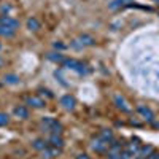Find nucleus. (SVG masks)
I'll return each instance as SVG.
<instances>
[{
    "mask_svg": "<svg viewBox=\"0 0 159 159\" xmlns=\"http://www.w3.org/2000/svg\"><path fill=\"white\" fill-rule=\"evenodd\" d=\"M54 48H56V49H64L65 46H64L62 43H54Z\"/></svg>",
    "mask_w": 159,
    "mask_h": 159,
    "instance_id": "b1692460",
    "label": "nucleus"
},
{
    "mask_svg": "<svg viewBox=\"0 0 159 159\" xmlns=\"http://www.w3.org/2000/svg\"><path fill=\"white\" fill-rule=\"evenodd\" d=\"M100 137L111 143V142H113V132H111L110 129H102V130H100Z\"/></svg>",
    "mask_w": 159,
    "mask_h": 159,
    "instance_id": "2eb2a0df",
    "label": "nucleus"
},
{
    "mask_svg": "<svg viewBox=\"0 0 159 159\" xmlns=\"http://www.w3.org/2000/svg\"><path fill=\"white\" fill-rule=\"evenodd\" d=\"M62 65H64V67H67V69L76 70L78 73H86V72H88L86 65H84L83 62H80V61H75V59H64Z\"/></svg>",
    "mask_w": 159,
    "mask_h": 159,
    "instance_id": "20e7f679",
    "label": "nucleus"
},
{
    "mask_svg": "<svg viewBox=\"0 0 159 159\" xmlns=\"http://www.w3.org/2000/svg\"><path fill=\"white\" fill-rule=\"evenodd\" d=\"M15 115H16L18 118H21V119H25V118L29 116V110L25 108V107H22V105H19V107L15 108Z\"/></svg>",
    "mask_w": 159,
    "mask_h": 159,
    "instance_id": "4468645a",
    "label": "nucleus"
},
{
    "mask_svg": "<svg viewBox=\"0 0 159 159\" xmlns=\"http://www.w3.org/2000/svg\"><path fill=\"white\" fill-rule=\"evenodd\" d=\"M2 11H10V7H8V5H3V7H2Z\"/></svg>",
    "mask_w": 159,
    "mask_h": 159,
    "instance_id": "a878e982",
    "label": "nucleus"
},
{
    "mask_svg": "<svg viewBox=\"0 0 159 159\" xmlns=\"http://www.w3.org/2000/svg\"><path fill=\"white\" fill-rule=\"evenodd\" d=\"M76 159H89V157H88V154H78Z\"/></svg>",
    "mask_w": 159,
    "mask_h": 159,
    "instance_id": "393cba45",
    "label": "nucleus"
},
{
    "mask_svg": "<svg viewBox=\"0 0 159 159\" xmlns=\"http://www.w3.org/2000/svg\"><path fill=\"white\" fill-rule=\"evenodd\" d=\"M42 126L45 127V130L51 132V134H61L62 132V124L59 121H56L54 118H49V116H45L42 119Z\"/></svg>",
    "mask_w": 159,
    "mask_h": 159,
    "instance_id": "f257e3e1",
    "label": "nucleus"
},
{
    "mask_svg": "<svg viewBox=\"0 0 159 159\" xmlns=\"http://www.w3.org/2000/svg\"><path fill=\"white\" fill-rule=\"evenodd\" d=\"M10 123V118L7 113H0V126H7Z\"/></svg>",
    "mask_w": 159,
    "mask_h": 159,
    "instance_id": "412c9836",
    "label": "nucleus"
},
{
    "mask_svg": "<svg viewBox=\"0 0 159 159\" xmlns=\"http://www.w3.org/2000/svg\"><path fill=\"white\" fill-rule=\"evenodd\" d=\"M80 45H81V46H92V45H94L96 43V40L94 38H92L91 35H80Z\"/></svg>",
    "mask_w": 159,
    "mask_h": 159,
    "instance_id": "f8f14e48",
    "label": "nucleus"
},
{
    "mask_svg": "<svg viewBox=\"0 0 159 159\" xmlns=\"http://www.w3.org/2000/svg\"><path fill=\"white\" fill-rule=\"evenodd\" d=\"M123 153V151H121ZM121 153H107V157L108 159H123Z\"/></svg>",
    "mask_w": 159,
    "mask_h": 159,
    "instance_id": "4be33fe9",
    "label": "nucleus"
},
{
    "mask_svg": "<svg viewBox=\"0 0 159 159\" xmlns=\"http://www.w3.org/2000/svg\"><path fill=\"white\" fill-rule=\"evenodd\" d=\"M0 65H2V61H0Z\"/></svg>",
    "mask_w": 159,
    "mask_h": 159,
    "instance_id": "cd10ccee",
    "label": "nucleus"
},
{
    "mask_svg": "<svg viewBox=\"0 0 159 159\" xmlns=\"http://www.w3.org/2000/svg\"><path fill=\"white\" fill-rule=\"evenodd\" d=\"M115 105H116V108H119L121 111H124V113H129L130 111V107H129V103H127V100L123 97V96H115Z\"/></svg>",
    "mask_w": 159,
    "mask_h": 159,
    "instance_id": "423d86ee",
    "label": "nucleus"
},
{
    "mask_svg": "<svg viewBox=\"0 0 159 159\" xmlns=\"http://www.w3.org/2000/svg\"><path fill=\"white\" fill-rule=\"evenodd\" d=\"M25 103L34 107V108H43L45 107V100L40 99L38 96H27L25 97Z\"/></svg>",
    "mask_w": 159,
    "mask_h": 159,
    "instance_id": "0eeeda50",
    "label": "nucleus"
},
{
    "mask_svg": "<svg viewBox=\"0 0 159 159\" xmlns=\"http://www.w3.org/2000/svg\"><path fill=\"white\" fill-rule=\"evenodd\" d=\"M137 113H139V115L145 119V121L153 123V118H154V115H153L151 108H148L147 105H139V107H137Z\"/></svg>",
    "mask_w": 159,
    "mask_h": 159,
    "instance_id": "39448f33",
    "label": "nucleus"
},
{
    "mask_svg": "<svg viewBox=\"0 0 159 159\" xmlns=\"http://www.w3.org/2000/svg\"><path fill=\"white\" fill-rule=\"evenodd\" d=\"M0 25H5V27H8V29L16 30L19 27V22L16 19L10 18V16H0Z\"/></svg>",
    "mask_w": 159,
    "mask_h": 159,
    "instance_id": "6e6552de",
    "label": "nucleus"
},
{
    "mask_svg": "<svg viewBox=\"0 0 159 159\" xmlns=\"http://www.w3.org/2000/svg\"><path fill=\"white\" fill-rule=\"evenodd\" d=\"M48 57H49L51 61H54V62H61V64H62V62H64V59H65V57H62V56L59 54V52H57V54H56V52H51V54H49Z\"/></svg>",
    "mask_w": 159,
    "mask_h": 159,
    "instance_id": "aec40b11",
    "label": "nucleus"
},
{
    "mask_svg": "<svg viewBox=\"0 0 159 159\" xmlns=\"http://www.w3.org/2000/svg\"><path fill=\"white\" fill-rule=\"evenodd\" d=\"M61 103L64 105V108H67V110H73L75 107V99L72 96H64L61 99Z\"/></svg>",
    "mask_w": 159,
    "mask_h": 159,
    "instance_id": "9b49d317",
    "label": "nucleus"
},
{
    "mask_svg": "<svg viewBox=\"0 0 159 159\" xmlns=\"http://www.w3.org/2000/svg\"><path fill=\"white\" fill-rule=\"evenodd\" d=\"M132 159H143V157H142V156H139V154H135V156L132 157Z\"/></svg>",
    "mask_w": 159,
    "mask_h": 159,
    "instance_id": "bb28decb",
    "label": "nucleus"
},
{
    "mask_svg": "<svg viewBox=\"0 0 159 159\" xmlns=\"http://www.w3.org/2000/svg\"><path fill=\"white\" fill-rule=\"evenodd\" d=\"M147 159H159V153L153 151V153H150V154H148V157H147Z\"/></svg>",
    "mask_w": 159,
    "mask_h": 159,
    "instance_id": "5701e85b",
    "label": "nucleus"
},
{
    "mask_svg": "<svg viewBox=\"0 0 159 159\" xmlns=\"http://www.w3.org/2000/svg\"><path fill=\"white\" fill-rule=\"evenodd\" d=\"M91 148L94 150L96 153H107L108 148H110V142H107L105 139H102V137L99 135V137H96L94 140H92Z\"/></svg>",
    "mask_w": 159,
    "mask_h": 159,
    "instance_id": "7ed1b4c3",
    "label": "nucleus"
},
{
    "mask_svg": "<svg viewBox=\"0 0 159 159\" xmlns=\"http://www.w3.org/2000/svg\"><path fill=\"white\" fill-rule=\"evenodd\" d=\"M59 153H61V148H56V147H46V148L42 151V157H43V159H52V157L59 156Z\"/></svg>",
    "mask_w": 159,
    "mask_h": 159,
    "instance_id": "1a4fd4ad",
    "label": "nucleus"
},
{
    "mask_svg": "<svg viewBox=\"0 0 159 159\" xmlns=\"http://www.w3.org/2000/svg\"><path fill=\"white\" fill-rule=\"evenodd\" d=\"M46 147H48L46 142H45V140H42V139H37V140L34 142V148H35V150H38V151H43Z\"/></svg>",
    "mask_w": 159,
    "mask_h": 159,
    "instance_id": "dca6fc26",
    "label": "nucleus"
},
{
    "mask_svg": "<svg viewBox=\"0 0 159 159\" xmlns=\"http://www.w3.org/2000/svg\"><path fill=\"white\" fill-rule=\"evenodd\" d=\"M0 48H2V45H0Z\"/></svg>",
    "mask_w": 159,
    "mask_h": 159,
    "instance_id": "c85d7f7f",
    "label": "nucleus"
},
{
    "mask_svg": "<svg viewBox=\"0 0 159 159\" xmlns=\"http://www.w3.org/2000/svg\"><path fill=\"white\" fill-rule=\"evenodd\" d=\"M49 145L51 147H56V148H62L64 147V140H62L61 134H52L49 137Z\"/></svg>",
    "mask_w": 159,
    "mask_h": 159,
    "instance_id": "9d476101",
    "label": "nucleus"
},
{
    "mask_svg": "<svg viewBox=\"0 0 159 159\" xmlns=\"http://www.w3.org/2000/svg\"><path fill=\"white\" fill-rule=\"evenodd\" d=\"M13 34H15L13 29H8V27H5V25H0V35L2 37H11Z\"/></svg>",
    "mask_w": 159,
    "mask_h": 159,
    "instance_id": "a211bd4d",
    "label": "nucleus"
},
{
    "mask_svg": "<svg viewBox=\"0 0 159 159\" xmlns=\"http://www.w3.org/2000/svg\"><path fill=\"white\" fill-rule=\"evenodd\" d=\"M5 81H7L8 84H16V83L19 81V78H18L16 75H5Z\"/></svg>",
    "mask_w": 159,
    "mask_h": 159,
    "instance_id": "6ab92c4d",
    "label": "nucleus"
},
{
    "mask_svg": "<svg viewBox=\"0 0 159 159\" xmlns=\"http://www.w3.org/2000/svg\"><path fill=\"white\" fill-rule=\"evenodd\" d=\"M134 0H113V2L110 3V8L111 10H116V8H121V7H126L129 3H132Z\"/></svg>",
    "mask_w": 159,
    "mask_h": 159,
    "instance_id": "ddd939ff",
    "label": "nucleus"
},
{
    "mask_svg": "<svg viewBox=\"0 0 159 159\" xmlns=\"http://www.w3.org/2000/svg\"><path fill=\"white\" fill-rule=\"evenodd\" d=\"M27 27L30 30H38L40 29V24H38V21L35 18H30V19H27Z\"/></svg>",
    "mask_w": 159,
    "mask_h": 159,
    "instance_id": "f3484780",
    "label": "nucleus"
},
{
    "mask_svg": "<svg viewBox=\"0 0 159 159\" xmlns=\"http://www.w3.org/2000/svg\"><path fill=\"white\" fill-rule=\"evenodd\" d=\"M142 147H140V142L137 140V139H134V140H130L126 147L123 148V153H121V156H123V159H132L137 153H139V150H140Z\"/></svg>",
    "mask_w": 159,
    "mask_h": 159,
    "instance_id": "f03ea898",
    "label": "nucleus"
}]
</instances>
